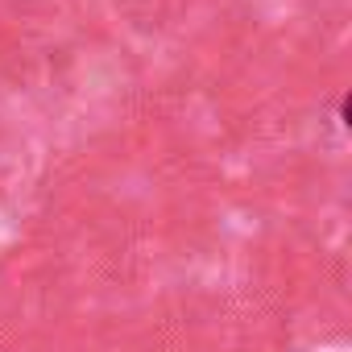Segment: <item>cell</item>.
I'll use <instances>...</instances> for the list:
<instances>
[]
</instances>
